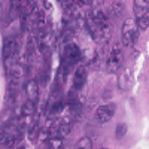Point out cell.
<instances>
[{
    "label": "cell",
    "mask_w": 149,
    "mask_h": 149,
    "mask_svg": "<svg viewBox=\"0 0 149 149\" xmlns=\"http://www.w3.org/2000/svg\"><path fill=\"white\" fill-rule=\"evenodd\" d=\"M49 103H51V107H48V109H46V110H48L49 118L57 116V115L60 113V112L64 109V104H66V102L63 100V97H61V95H58V97L52 98V100H51V97H49Z\"/></svg>",
    "instance_id": "obj_8"
},
{
    "label": "cell",
    "mask_w": 149,
    "mask_h": 149,
    "mask_svg": "<svg viewBox=\"0 0 149 149\" xmlns=\"http://www.w3.org/2000/svg\"><path fill=\"white\" fill-rule=\"evenodd\" d=\"M127 131H128V125H127L125 122L118 124V125H116V130H115V137H116L118 140H121L124 136L127 134Z\"/></svg>",
    "instance_id": "obj_13"
},
{
    "label": "cell",
    "mask_w": 149,
    "mask_h": 149,
    "mask_svg": "<svg viewBox=\"0 0 149 149\" xmlns=\"http://www.w3.org/2000/svg\"><path fill=\"white\" fill-rule=\"evenodd\" d=\"M74 148H85V149H91L93 148V142H91V139L90 137H86V136H85V137H82L78 143H76V146H74Z\"/></svg>",
    "instance_id": "obj_15"
},
{
    "label": "cell",
    "mask_w": 149,
    "mask_h": 149,
    "mask_svg": "<svg viewBox=\"0 0 149 149\" xmlns=\"http://www.w3.org/2000/svg\"><path fill=\"white\" fill-rule=\"evenodd\" d=\"M125 73H127V74H121V76L118 78V86H119L121 90H125V88H127L125 79H128V78H130V74H128V73H130V70H127Z\"/></svg>",
    "instance_id": "obj_17"
},
{
    "label": "cell",
    "mask_w": 149,
    "mask_h": 149,
    "mask_svg": "<svg viewBox=\"0 0 149 149\" xmlns=\"http://www.w3.org/2000/svg\"><path fill=\"white\" fill-rule=\"evenodd\" d=\"M26 93H27V97H29V100L31 102H37L39 100V86H37V82L34 79H31L27 86H26Z\"/></svg>",
    "instance_id": "obj_9"
},
{
    "label": "cell",
    "mask_w": 149,
    "mask_h": 149,
    "mask_svg": "<svg viewBox=\"0 0 149 149\" xmlns=\"http://www.w3.org/2000/svg\"><path fill=\"white\" fill-rule=\"evenodd\" d=\"M86 82V69L84 66H79L74 72V76H73V88L74 91H81L82 86Z\"/></svg>",
    "instance_id": "obj_7"
},
{
    "label": "cell",
    "mask_w": 149,
    "mask_h": 149,
    "mask_svg": "<svg viewBox=\"0 0 149 149\" xmlns=\"http://www.w3.org/2000/svg\"><path fill=\"white\" fill-rule=\"evenodd\" d=\"M122 10H124V5L121 2H113L110 5V14H113L115 17H118Z\"/></svg>",
    "instance_id": "obj_16"
},
{
    "label": "cell",
    "mask_w": 149,
    "mask_h": 149,
    "mask_svg": "<svg viewBox=\"0 0 149 149\" xmlns=\"http://www.w3.org/2000/svg\"><path fill=\"white\" fill-rule=\"evenodd\" d=\"M139 33H140V30L137 27V24L134 22V19H131V18L125 19V22L122 26V31H121L122 45L124 46H133L139 39Z\"/></svg>",
    "instance_id": "obj_2"
},
{
    "label": "cell",
    "mask_w": 149,
    "mask_h": 149,
    "mask_svg": "<svg viewBox=\"0 0 149 149\" xmlns=\"http://www.w3.org/2000/svg\"><path fill=\"white\" fill-rule=\"evenodd\" d=\"M122 60H124V52L121 51V46L115 45L112 48L110 55L107 58V72H110V73L118 72L121 64H122Z\"/></svg>",
    "instance_id": "obj_5"
},
{
    "label": "cell",
    "mask_w": 149,
    "mask_h": 149,
    "mask_svg": "<svg viewBox=\"0 0 149 149\" xmlns=\"http://www.w3.org/2000/svg\"><path fill=\"white\" fill-rule=\"evenodd\" d=\"M115 112H116V104L115 103H109V104L100 106L95 110L94 119H95L97 124H106L107 121H110L112 118H113Z\"/></svg>",
    "instance_id": "obj_6"
},
{
    "label": "cell",
    "mask_w": 149,
    "mask_h": 149,
    "mask_svg": "<svg viewBox=\"0 0 149 149\" xmlns=\"http://www.w3.org/2000/svg\"><path fill=\"white\" fill-rule=\"evenodd\" d=\"M37 128H39V124H37V122H34V125H33V128L29 131V139L30 140H36V133H37Z\"/></svg>",
    "instance_id": "obj_18"
},
{
    "label": "cell",
    "mask_w": 149,
    "mask_h": 149,
    "mask_svg": "<svg viewBox=\"0 0 149 149\" xmlns=\"http://www.w3.org/2000/svg\"><path fill=\"white\" fill-rule=\"evenodd\" d=\"M26 127L27 122L19 121L18 118H10L6 121L2 130V148H12L15 143H18L26 131Z\"/></svg>",
    "instance_id": "obj_1"
},
{
    "label": "cell",
    "mask_w": 149,
    "mask_h": 149,
    "mask_svg": "<svg viewBox=\"0 0 149 149\" xmlns=\"http://www.w3.org/2000/svg\"><path fill=\"white\" fill-rule=\"evenodd\" d=\"M34 30H40L45 29V10L39 9L34 12V24H33Z\"/></svg>",
    "instance_id": "obj_11"
},
{
    "label": "cell",
    "mask_w": 149,
    "mask_h": 149,
    "mask_svg": "<svg viewBox=\"0 0 149 149\" xmlns=\"http://www.w3.org/2000/svg\"><path fill=\"white\" fill-rule=\"evenodd\" d=\"M149 2H134V14H136V24L139 30H148L149 27Z\"/></svg>",
    "instance_id": "obj_4"
},
{
    "label": "cell",
    "mask_w": 149,
    "mask_h": 149,
    "mask_svg": "<svg viewBox=\"0 0 149 149\" xmlns=\"http://www.w3.org/2000/svg\"><path fill=\"white\" fill-rule=\"evenodd\" d=\"M43 3H45V8H46V9H49V8H51V5H49V2H43Z\"/></svg>",
    "instance_id": "obj_19"
},
{
    "label": "cell",
    "mask_w": 149,
    "mask_h": 149,
    "mask_svg": "<svg viewBox=\"0 0 149 149\" xmlns=\"http://www.w3.org/2000/svg\"><path fill=\"white\" fill-rule=\"evenodd\" d=\"M34 110H36V103L31 102V100H27L21 106V116L22 118H29V116H31L34 113Z\"/></svg>",
    "instance_id": "obj_12"
},
{
    "label": "cell",
    "mask_w": 149,
    "mask_h": 149,
    "mask_svg": "<svg viewBox=\"0 0 149 149\" xmlns=\"http://www.w3.org/2000/svg\"><path fill=\"white\" fill-rule=\"evenodd\" d=\"M14 48H15V40L8 37L3 43V52H2V58L3 60H8L10 55H14Z\"/></svg>",
    "instance_id": "obj_10"
},
{
    "label": "cell",
    "mask_w": 149,
    "mask_h": 149,
    "mask_svg": "<svg viewBox=\"0 0 149 149\" xmlns=\"http://www.w3.org/2000/svg\"><path fill=\"white\" fill-rule=\"evenodd\" d=\"M79 103V95H78V91H74V90H70L67 93V104L69 107L73 106V104H76Z\"/></svg>",
    "instance_id": "obj_14"
},
{
    "label": "cell",
    "mask_w": 149,
    "mask_h": 149,
    "mask_svg": "<svg viewBox=\"0 0 149 149\" xmlns=\"http://www.w3.org/2000/svg\"><path fill=\"white\" fill-rule=\"evenodd\" d=\"M82 60V51L81 48L76 43H67L64 46V51H63V60H61V66L67 67L69 70L72 69L73 64L79 63Z\"/></svg>",
    "instance_id": "obj_3"
}]
</instances>
